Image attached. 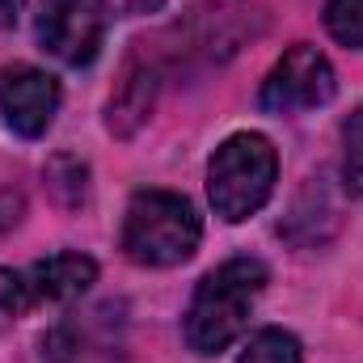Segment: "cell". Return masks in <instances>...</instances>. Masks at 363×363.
<instances>
[{"label":"cell","mask_w":363,"mask_h":363,"mask_svg":"<svg viewBox=\"0 0 363 363\" xmlns=\"http://www.w3.org/2000/svg\"><path fill=\"white\" fill-rule=\"evenodd\" d=\"M267 287V267L258 258H233L207 274L186 308V342L194 355H220L233 347L250 321L258 291Z\"/></svg>","instance_id":"6da1fadb"},{"label":"cell","mask_w":363,"mask_h":363,"mask_svg":"<svg viewBox=\"0 0 363 363\" xmlns=\"http://www.w3.org/2000/svg\"><path fill=\"white\" fill-rule=\"evenodd\" d=\"M55 110H60V85L51 72L34 64H9L0 72V114L17 135L38 140L51 127Z\"/></svg>","instance_id":"8992f818"},{"label":"cell","mask_w":363,"mask_h":363,"mask_svg":"<svg viewBox=\"0 0 363 363\" xmlns=\"http://www.w3.org/2000/svg\"><path fill=\"white\" fill-rule=\"evenodd\" d=\"M274 174H279V157L267 135L258 131L228 135L207 165V194H211L216 216L228 224L250 220L271 199Z\"/></svg>","instance_id":"3957f363"},{"label":"cell","mask_w":363,"mask_h":363,"mask_svg":"<svg viewBox=\"0 0 363 363\" xmlns=\"http://www.w3.org/2000/svg\"><path fill=\"white\" fill-rule=\"evenodd\" d=\"M43 351H47L51 363H68L72 355H77V342L68 338V330H51V334L43 338Z\"/></svg>","instance_id":"5bb4252c"},{"label":"cell","mask_w":363,"mask_h":363,"mask_svg":"<svg viewBox=\"0 0 363 363\" xmlns=\"http://www.w3.org/2000/svg\"><path fill=\"white\" fill-rule=\"evenodd\" d=\"M199 216L174 190H135L123 216V250L140 267H178L199 250Z\"/></svg>","instance_id":"7a4b0ae2"},{"label":"cell","mask_w":363,"mask_h":363,"mask_svg":"<svg viewBox=\"0 0 363 363\" xmlns=\"http://www.w3.org/2000/svg\"><path fill=\"white\" fill-rule=\"evenodd\" d=\"M157 89H161V68H157V60L144 55V51H135V55L127 60V68H123V81H118L114 97H110V114H106L110 131H114V135H131V131L148 118V110H152V101H157Z\"/></svg>","instance_id":"52a82bcc"},{"label":"cell","mask_w":363,"mask_h":363,"mask_svg":"<svg viewBox=\"0 0 363 363\" xmlns=\"http://www.w3.org/2000/svg\"><path fill=\"white\" fill-rule=\"evenodd\" d=\"M106 0H43L38 9V43L72 64L85 68L97 60L101 38H106Z\"/></svg>","instance_id":"5b68a950"},{"label":"cell","mask_w":363,"mask_h":363,"mask_svg":"<svg viewBox=\"0 0 363 363\" xmlns=\"http://www.w3.org/2000/svg\"><path fill=\"white\" fill-rule=\"evenodd\" d=\"M334 89H338V81H334L330 60H325L317 47L296 43V47L283 51V60L267 72L258 101H262V110H271V114H291V110L325 106V101L334 97Z\"/></svg>","instance_id":"277c9868"},{"label":"cell","mask_w":363,"mask_h":363,"mask_svg":"<svg viewBox=\"0 0 363 363\" xmlns=\"http://www.w3.org/2000/svg\"><path fill=\"white\" fill-rule=\"evenodd\" d=\"M325 30L342 47L363 51V0H325Z\"/></svg>","instance_id":"8fae6325"},{"label":"cell","mask_w":363,"mask_h":363,"mask_svg":"<svg viewBox=\"0 0 363 363\" xmlns=\"http://www.w3.org/2000/svg\"><path fill=\"white\" fill-rule=\"evenodd\" d=\"M30 291H34V304L51 300V304H64V300H77L85 296L97 279V262L85 254H51L47 262H34L30 271Z\"/></svg>","instance_id":"ba28073f"},{"label":"cell","mask_w":363,"mask_h":363,"mask_svg":"<svg viewBox=\"0 0 363 363\" xmlns=\"http://www.w3.org/2000/svg\"><path fill=\"white\" fill-rule=\"evenodd\" d=\"M237 363H304L300 359V342L287 330H262L250 338V347L241 351Z\"/></svg>","instance_id":"30bf717a"},{"label":"cell","mask_w":363,"mask_h":363,"mask_svg":"<svg viewBox=\"0 0 363 363\" xmlns=\"http://www.w3.org/2000/svg\"><path fill=\"white\" fill-rule=\"evenodd\" d=\"M43 178H47V190L55 194V203H64V207H81L85 194H89V165L81 157H72V152L51 157Z\"/></svg>","instance_id":"9c48e42d"},{"label":"cell","mask_w":363,"mask_h":363,"mask_svg":"<svg viewBox=\"0 0 363 363\" xmlns=\"http://www.w3.org/2000/svg\"><path fill=\"white\" fill-rule=\"evenodd\" d=\"M21 211H26V199L17 190H0V233H9L21 220Z\"/></svg>","instance_id":"9a60e30c"},{"label":"cell","mask_w":363,"mask_h":363,"mask_svg":"<svg viewBox=\"0 0 363 363\" xmlns=\"http://www.w3.org/2000/svg\"><path fill=\"white\" fill-rule=\"evenodd\" d=\"M0 308L4 313H26V308H34V291H30V279L26 271H9V267H0Z\"/></svg>","instance_id":"4fadbf2b"},{"label":"cell","mask_w":363,"mask_h":363,"mask_svg":"<svg viewBox=\"0 0 363 363\" xmlns=\"http://www.w3.org/2000/svg\"><path fill=\"white\" fill-rule=\"evenodd\" d=\"M21 4H26V0H0V30H9V26L21 17Z\"/></svg>","instance_id":"2e32d148"},{"label":"cell","mask_w":363,"mask_h":363,"mask_svg":"<svg viewBox=\"0 0 363 363\" xmlns=\"http://www.w3.org/2000/svg\"><path fill=\"white\" fill-rule=\"evenodd\" d=\"M342 182L351 194H363V106L342 123Z\"/></svg>","instance_id":"7c38bea8"}]
</instances>
